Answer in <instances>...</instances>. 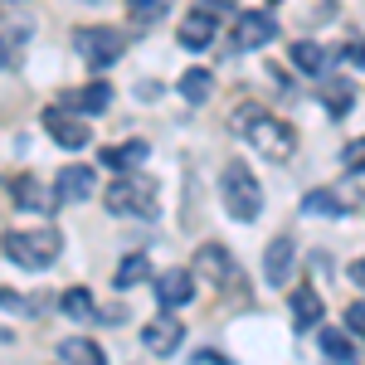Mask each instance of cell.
<instances>
[{
    "mask_svg": "<svg viewBox=\"0 0 365 365\" xmlns=\"http://www.w3.org/2000/svg\"><path fill=\"white\" fill-rule=\"evenodd\" d=\"M175 39H180V49H205V44L215 39V15H210V10L190 15V20L180 25V34H175Z\"/></svg>",
    "mask_w": 365,
    "mask_h": 365,
    "instance_id": "14",
    "label": "cell"
},
{
    "mask_svg": "<svg viewBox=\"0 0 365 365\" xmlns=\"http://www.w3.org/2000/svg\"><path fill=\"white\" fill-rule=\"evenodd\" d=\"M108 210L113 215H137V220H156V185L141 170H117V180L108 185Z\"/></svg>",
    "mask_w": 365,
    "mask_h": 365,
    "instance_id": "2",
    "label": "cell"
},
{
    "mask_svg": "<svg viewBox=\"0 0 365 365\" xmlns=\"http://www.w3.org/2000/svg\"><path fill=\"white\" fill-rule=\"evenodd\" d=\"M205 5H210V15H220V10H229L234 0H205Z\"/></svg>",
    "mask_w": 365,
    "mask_h": 365,
    "instance_id": "33",
    "label": "cell"
},
{
    "mask_svg": "<svg viewBox=\"0 0 365 365\" xmlns=\"http://www.w3.org/2000/svg\"><path fill=\"white\" fill-rule=\"evenodd\" d=\"M341 161H346V170H365V137H356V141H351Z\"/></svg>",
    "mask_w": 365,
    "mask_h": 365,
    "instance_id": "27",
    "label": "cell"
},
{
    "mask_svg": "<svg viewBox=\"0 0 365 365\" xmlns=\"http://www.w3.org/2000/svg\"><path fill=\"white\" fill-rule=\"evenodd\" d=\"M210 88H215V78H210L205 68H190V73L180 78V98H185V103H205V98H210Z\"/></svg>",
    "mask_w": 365,
    "mask_h": 365,
    "instance_id": "24",
    "label": "cell"
},
{
    "mask_svg": "<svg viewBox=\"0 0 365 365\" xmlns=\"http://www.w3.org/2000/svg\"><path fill=\"white\" fill-rule=\"evenodd\" d=\"M180 341H185V327H180L170 312H166V317H156V322H146V331H141V346H146L151 356H170Z\"/></svg>",
    "mask_w": 365,
    "mask_h": 365,
    "instance_id": "10",
    "label": "cell"
},
{
    "mask_svg": "<svg viewBox=\"0 0 365 365\" xmlns=\"http://www.w3.org/2000/svg\"><path fill=\"white\" fill-rule=\"evenodd\" d=\"M156 297H161V307H185L190 297H195V273H185V268H170L156 278Z\"/></svg>",
    "mask_w": 365,
    "mask_h": 365,
    "instance_id": "11",
    "label": "cell"
},
{
    "mask_svg": "<svg viewBox=\"0 0 365 365\" xmlns=\"http://www.w3.org/2000/svg\"><path fill=\"white\" fill-rule=\"evenodd\" d=\"M273 34H278V25H273L268 10H239V20L229 29V44L234 49H263Z\"/></svg>",
    "mask_w": 365,
    "mask_h": 365,
    "instance_id": "7",
    "label": "cell"
},
{
    "mask_svg": "<svg viewBox=\"0 0 365 365\" xmlns=\"http://www.w3.org/2000/svg\"><path fill=\"white\" fill-rule=\"evenodd\" d=\"M292 63H297L302 73H322V68H327V49H322L317 39H297V44H292Z\"/></svg>",
    "mask_w": 365,
    "mask_h": 365,
    "instance_id": "21",
    "label": "cell"
},
{
    "mask_svg": "<svg viewBox=\"0 0 365 365\" xmlns=\"http://www.w3.org/2000/svg\"><path fill=\"white\" fill-rule=\"evenodd\" d=\"M0 253L10 258V263H20L29 273H39V268H49L58 258V234L54 229H34V234H5L0 239Z\"/></svg>",
    "mask_w": 365,
    "mask_h": 365,
    "instance_id": "4",
    "label": "cell"
},
{
    "mask_svg": "<svg viewBox=\"0 0 365 365\" xmlns=\"http://www.w3.org/2000/svg\"><path fill=\"white\" fill-rule=\"evenodd\" d=\"M108 103H113V88L103 83V78H98V83H83L78 93H68V108H73V113H83V117L108 113Z\"/></svg>",
    "mask_w": 365,
    "mask_h": 365,
    "instance_id": "12",
    "label": "cell"
},
{
    "mask_svg": "<svg viewBox=\"0 0 365 365\" xmlns=\"http://www.w3.org/2000/svg\"><path fill=\"white\" fill-rule=\"evenodd\" d=\"M229 127L244 132V137L253 141V151L268 156V161H287V156L297 151V132H292L287 122H278V117L258 113V108H239V113L229 117Z\"/></svg>",
    "mask_w": 365,
    "mask_h": 365,
    "instance_id": "1",
    "label": "cell"
},
{
    "mask_svg": "<svg viewBox=\"0 0 365 365\" xmlns=\"http://www.w3.org/2000/svg\"><path fill=\"white\" fill-rule=\"evenodd\" d=\"M292 322H297V331H307L312 322H322V297L312 287H297L292 292Z\"/></svg>",
    "mask_w": 365,
    "mask_h": 365,
    "instance_id": "20",
    "label": "cell"
},
{
    "mask_svg": "<svg viewBox=\"0 0 365 365\" xmlns=\"http://www.w3.org/2000/svg\"><path fill=\"white\" fill-rule=\"evenodd\" d=\"M220 190H225V210L234 215V220H258V210H263V185L253 180V170L244 166V161H234V166H225V175H220Z\"/></svg>",
    "mask_w": 365,
    "mask_h": 365,
    "instance_id": "3",
    "label": "cell"
},
{
    "mask_svg": "<svg viewBox=\"0 0 365 365\" xmlns=\"http://www.w3.org/2000/svg\"><path fill=\"white\" fill-rule=\"evenodd\" d=\"M156 93H161V83H151V78H141V83H137V98H156Z\"/></svg>",
    "mask_w": 365,
    "mask_h": 365,
    "instance_id": "31",
    "label": "cell"
},
{
    "mask_svg": "<svg viewBox=\"0 0 365 365\" xmlns=\"http://www.w3.org/2000/svg\"><path fill=\"white\" fill-rule=\"evenodd\" d=\"M317 341H322V356H331V361H356V341H351V331L322 327V331H317Z\"/></svg>",
    "mask_w": 365,
    "mask_h": 365,
    "instance_id": "19",
    "label": "cell"
},
{
    "mask_svg": "<svg viewBox=\"0 0 365 365\" xmlns=\"http://www.w3.org/2000/svg\"><path fill=\"white\" fill-rule=\"evenodd\" d=\"M93 185H98L93 166H63L58 170V185H54V205H78V200L93 195Z\"/></svg>",
    "mask_w": 365,
    "mask_h": 365,
    "instance_id": "9",
    "label": "cell"
},
{
    "mask_svg": "<svg viewBox=\"0 0 365 365\" xmlns=\"http://www.w3.org/2000/svg\"><path fill=\"white\" fill-rule=\"evenodd\" d=\"M73 49H78V58H83L88 68H113L117 58H122V49H127V39L113 25H83L73 34Z\"/></svg>",
    "mask_w": 365,
    "mask_h": 365,
    "instance_id": "6",
    "label": "cell"
},
{
    "mask_svg": "<svg viewBox=\"0 0 365 365\" xmlns=\"http://www.w3.org/2000/svg\"><path fill=\"white\" fill-rule=\"evenodd\" d=\"M58 361H73V365H103L108 356H103V346L88 336H68L63 346H58Z\"/></svg>",
    "mask_w": 365,
    "mask_h": 365,
    "instance_id": "16",
    "label": "cell"
},
{
    "mask_svg": "<svg viewBox=\"0 0 365 365\" xmlns=\"http://www.w3.org/2000/svg\"><path fill=\"white\" fill-rule=\"evenodd\" d=\"M263 273L268 282H287L292 278V239H273L268 253H263Z\"/></svg>",
    "mask_w": 365,
    "mask_h": 365,
    "instance_id": "13",
    "label": "cell"
},
{
    "mask_svg": "<svg viewBox=\"0 0 365 365\" xmlns=\"http://www.w3.org/2000/svg\"><path fill=\"white\" fill-rule=\"evenodd\" d=\"M195 361L200 365H225V356H220V351H195Z\"/></svg>",
    "mask_w": 365,
    "mask_h": 365,
    "instance_id": "30",
    "label": "cell"
},
{
    "mask_svg": "<svg viewBox=\"0 0 365 365\" xmlns=\"http://www.w3.org/2000/svg\"><path fill=\"white\" fill-rule=\"evenodd\" d=\"M137 161H146V141H127V146H103L98 151V166H108V170H127Z\"/></svg>",
    "mask_w": 365,
    "mask_h": 365,
    "instance_id": "15",
    "label": "cell"
},
{
    "mask_svg": "<svg viewBox=\"0 0 365 365\" xmlns=\"http://www.w3.org/2000/svg\"><path fill=\"white\" fill-rule=\"evenodd\" d=\"M322 103H327V113H331V117H346V113H351V103H356V93H351V83L331 78V83L322 88Z\"/></svg>",
    "mask_w": 365,
    "mask_h": 365,
    "instance_id": "23",
    "label": "cell"
},
{
    "mask_svg": "<svg viewBox=\"0 0 365 365\" xmlns=\"http://www.w3.org/2000/svg\"><path fill=\"white\" fill-rule=\"evenodd\" d=\"M351 282H361V287H365V258H356V263H351Z\"/></svg>",
    "mask_w": 365,
    "mask_h": 365,
    "instance_id": "32",
    "label": "cell"
},
{
    "mask_svg": "<svg viewBox=\"0 0 365 365\" xmlns=\"http://www.w3.org/2000/svg\"><path fill=\"white\" fill-rule=\"evenodd\" d=\"M151 278V263H146V253H127L122 263H117V273H113V287H141V282Z\"/></svg>",
    "mask_w": 365,
    "mask_h": 365,
    "instance_id": "17",
    "label": "cell"
},
{
    "mask_svg": "<svg viewBox=\"0 0 365 365\" xmlns=\"http://www.w3.org/2000/svg\"><path fill=\"white\" fill-rule=\"evenodd\" d=\"M195 282H210V287H225V292H234V297H244V273H239V263L229 258L225 244H205V249L195 253Z\"/></svg>",
    "mask_w": 365,
    "mask_h": 365,
    "instance_id": "5",
    "label": "cell"
},
{
    "mask_svg": "<svg viewBox=\"0 0 365 365\" xmlns=\"http://www.w3.org/2000/svg\"><path fill=\"white\" fill-rule=\"evenodd\" d=\"M341 58L356 63V68H365V39H346V44H341Z\"/></svg>",
    "mask_w": 365,
    "mask_h": 365,
    "instance_id": "28",
    "label": "cell"
},
{
    "mask_svg": "<svg viewBox=\"0 0 365 365\" xmlns=\"http://www.w3.org/2000/svg\"><path fill=\"white\" fill-rule=\"evenodd\" d=\"M58 307L68 312V317H73V322H83V317H93V297H88L83 287H68V292H63V297H58Z\"/></svg>",
    "mask_w": 365,
    "mask_h": 365,
    "instance_id": "26",
    "label": "cell"
},
{
    "mask_svg": "<svg viewBox=\"0 0 365 365\" xmlns=\"http://www.w3.org/2000/svg\"><path fill=\"white\" fill-rule=\"evenodd\" d=\"M346 327H351L356 336H365V302H356V307H346Z\"/></svg>",
    "mask_w": 365,
    "mask_h": 365,
    "instance_id": "29",
    "label": "cell"
},
{
    "mask_svg": "<svg viewBox=\"0 0 365 365\" xmlns=\"http://www.w3.org/2000/svg\"><path fill=\"white\" fill-rule=\"evenodd\" d=\"M127 15H132V25H156L161 15H166V0H127Z\"/></svg>",
    "mask_w": 365,
    "mask_h": 365,
    "instance_id": "25",
    "label": "cell"
},
{
    "mask_svg": "<svg viewBox=\"0 0 365 365\" xmlns=\"http://www.w3.org/2000/svg\"><path fill=\"white\" fill-rule=\"evenodd\" d=\"M302 210H307V215H327V220H336V215H346V200H341L336 190H307Z\"/></svg>",
    "mask_w": 365,
    "mask_h": 365,
    "instance_id": "22",
    "label": "cell"
},
{
    "mask_svg": "<svg viewBox=\"0 0 365 365\" xmlns=\"http://www.w3.org/2000/svg\"><path fill=\"white\" fill-rule=\"evenodd\" d=\"M10 195H15V210H54L49 195H44V185H39L34 175H20V180L10 185Z\"/></svg>",
    "mask_w": 365,
    "mask_h": 365,
    "instance_id": "18",
    "label": "cell"
},
{
    "mask_svg": "<svg viewBox=\"0 0 365 365\" xmlns=\"http://www.w3.org/2000/svg\"><path fill=\"white\" fill-rule=\"evenodd\" d=\"M44 127L63 151H83L93 141V132L83 127V113H68V108H44Z\"/></svg>",
    "mask_w": 365,
    "mask_h": 365,
    "instance_id": "8",
    "label": "cell"
}]
</instances>
